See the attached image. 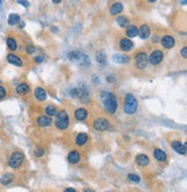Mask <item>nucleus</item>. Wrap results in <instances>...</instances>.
<instances>
[{"label":"nucleus","mask_w":187,"mask_h":192,"mask_svg":"<svg viewBox=\"0 0 187 192\" xmlns=\"http://www.w3.org/2000/svg\"><path fill=\"white\" fill-rule=\"evenodd\" d=\"M100 100H102V104L106 112H109L110 115L116 114L118 109L117 96L110 92H103L100 94Z\"/></svg>","instance_id":"1"},{"label":"nucleus","mask_w":187,"mask_h":192,"mask_svg":"<svg viewBox=\"0 0 187 192\" xmlns=\"http://www.w3.org/2000/svg\"><path fill=\"white\" fill-rule=\"evenodd\" d=\"M138 107H139V103H138L136 97L131 93H127L124 98V108H122L124 112L126 115H134L138 111Z\"/></svg>","instance_id":"2"},{"label":"nucleus","mask_w":187,"mask_h":192,"mask_svg":"<svg viewBox=\"0 0 187 192\" xmlns=\"http://www.w3.org/2000/svg\"><path fill=\"white\" fill-rule=\"evenodd\" d=\"M68 59L74 61V63H80L83 66L90 65V59L81 51H72V52H70L68 53Z\"/></svg>","instance_id":"3"},{"label":"nucleus","mask_w":187,"mask_h":192,"mask_svg":"<svg viewBox=\"0 0 187 192\" xmlns=\"http://www.w3.org/2000/svg\"><path fill=\"white\" fill-rule=\"evenodd\" d=\"M23 161H24V154L20 152V151H16L9 156L8 166L11 168H13V169H19L23 163Z\"/></svg>","instance_id":"4"},{"label":"nucleus","mask_w":187,"mask_h":192,"mask_svg":"<svg viewBox=\"0 0 187 192\" xmlns=\"http://www.w3.org/2000/svg\"><path fill=\"white\" fill-rule=\"evenodd\" d=\"M148 64V56L143 51H140L135 55V67L138 70H144Z\"/></svg>","instance_id":"5"},{"label":"nucleus","mask_w":187,"mask_h":192,"mask_svg":"<svg viewBox=\"0 0 187 192\" xmlns=\"http://www.w3.org/2000/svg\"><path fill=\"white\" fill-rule=\"evenodd\" d=\"M92 126H94L96 131H105L110 127V123L106 118L100 117L96 118L95 120L92 122Z\"/></svg>","instance_id":"6"},{"label":"nucleus","mask_w":187,"mask_h":192,"mask_svg":"<svg viewBox=\"0 0 187 192\" xmlns=\"http://www.w3.org/2000/svg\"><path fill=\"white\" fill-rule=\"evenodd\" d=\"M163 59H164V53L162 52L161 50H155L148 56V63H150L151 65L161 64Z\"/></svg>","instance_id":"7"},{"label":"nucleus","mask_w":187,"mask_h":192,"mask_svg":"<svg viewBox=\"0 0 187 192\" xmlns=\"http://www.w3.org/2000/svg\"><path fill=\"white\" fill-rule=\"evenodd\" d=\"M119 48L121 49L124 52H130L134 48V43L130 38L124 37V38H121L119 41Z\"/></svg>","instance_id":"8"},{"label":"nucleus","mask_w":187,"mask_h":192,"mask_svg":"<svg viewBox=\"0 0 187 192\" xmlns=\"http://www.w3.org/2000/svg\"><path fill=\"white\" fill-rule=\"evenodd\" d=\"M161 44L163 45V48L165 49H172L176 44V39L173 36L171 35H165L161 38Z\"/></svg>","instance_id":"9"},{"label":"nucleus","mask_w":187,"mask_h":192,"mask_svg":"<svg viewBox=\"0 0 187 192\" xmlns=\"http://www.w3.org/2000/svg\"><path fill=\"white\" fill-rule=\"evenodd\" d=\"M78 89V97L80 100L82 101L84 104H89L90 103V96H89V93L84 87L82 88H76Z\"/></svg>","instance_id":"10"},{"label":"nucleus","mask_w":187,"mask_h":192,"mask_svg":"<svg viewBox=\"0 0 187 192\" xmlns=\"http://www.w3.org/2000/svg\"><path fill=\"white\" fill-rule=\"evenodd\" d=\"M7 61H8L9 64H12L14 66H18V67H22V65H23L22 59L19 57L18 55H15V53H8L7 55Z\"/></svg>","instance_id":"11"},{"label":"nucleus","mask_w":187,"mask_h":192,"mask_svg":"<svg viewBox=\"0 0 187 192\" xmlns=\"http://www.w3.org/2000/svg\"><path fill=\"white\" fill-rule=\"evenodd\" d=\"M171 147L177 152L178 154H181V155H185L186 154V142L185 144H181L180 141H172L171 142Z\"/></svg>","instance_id":"12"},{"label":"nucleus","mask_w":187,"mask_h":192,"mask_svg":"<svg viewBox=\"0 0 187 192\" xmlns=\"http://www.w3.org/2000/svg\"><path fill=\"white\" fill-rule=\"evenodd\" d=\"M138 35L140 36V38L147 39L150 36V28L147 24H142V26L138 28Z\"/></svg>","instance_id":"13"},{"label":"nucleus","mask_w":187,"mask_h":192,"mask_svg":"<svg viewBox=\"0 0 187 192\" xmlns=\"http://www.w3.org/2000/svg\"><path fill=\"white\" fill-rule=\"evenodd\" d=\"M135 162L140 167H147L149 164V156L146 154H139L135 157Z\"/></svg>","instance_id":"14"},{"label":"nucleus","mask_w":187,"mask_h":192,"mask_svg":"<svg viewBox=\"0 0 187 192\" xmlns=\"http://www.w3.org/2000/svg\"><path fill=\"white\" fill-rule=\"evenodd\" d=\"M36 123H37V125L39 127H46V126H50L52 124V119L50 117H48V116H39L37 118Z\"/></svg>","instance_id":"15"},{"label":"nucleus","mask_w":187,"mask_h":192,"mask_svg":"<svg viewBox=\"0 0 187 192\" xmlns=\"http://www.w3.org/2000/svg\"><path fill=\"white\" fill-rule=\"evenodd\" d=\"M112 60L114 63H117V64H128L130 60H131V58L127 55H119V53H117V55H114L112 57Z\"/></svg>","instance_id":"16"},{"label":"nucleus","mask_w":187,"mask_h":192,"mask_svg":"<svg viewBox=\"0 0 187 192\" xmlns=\"http://www.w3.org/2000/svg\"><path fill=\"white\" fill-rule=\"evenodd\" d=\"M74 117L76 120H84L88 117V110L86 108H79L75 110Z\"/></svg>","instance_id":"17"},{"label":"nucleus","mask_w":187,"mask_h":192,"mask_svg":"<svg viewBox=\"0 0 187 192\" xmlns=\"http://www.w3.org/2000/svg\"><path fill=\"white\" fill-rule=\"evenodd\" d=\"M154 156H155V159H156L158 162H165L166 159H168V155H166V153L163 151V149H159V148H155L154 149Z\"/></svg>","instance_id":"18"},{"label":"nucleus","mask_w":187,"mask_h":192,"mask_svg":"<svg viewBox=\"0 0 187 192\" xmlns=\"http://www.w3.org/2000/svg\"><path fill=\"white\" fill-rule=\"evenodd\" d=\"M67 159H68L70 163H72V164H76V163H79L80 160H81V154L79 153V152H76V151H72V152H70Z\"/></svg>","instance_id":"19"},{"label":"nucleus","mask_w":187,"mask_h":192,"mask_svg":"<svg viewBox=\"0 0 187 192\" xmlns=\"http://www.w3.org/2000/svg\"><path fill=\"white\" fill-rule=\"evenodd\" d=\"M34 94H35L36 98L38 101H40V102H43V101L46 100V97H48V94H46V90L45 89H43L42 87H37L35 89V92H34Z\"/></svg>","instance_id":"20"},{"label":"nucleus","mask_w":187,"mask_h":192,"mask_svg":"<svg viewBox=\"0 0 187 192\" xmlns=\"http://www.w3.org/2000/svg\"><path fill=\"white\" fill-rule=\"evenodd\" d=\"M89 140L87 133H79L75 138V145L76 146H83V145L87 144V141Z\"/></svg>","instance_id":"21"},{"label":"nucleus","mask_w":187,"mask_h":192,"mask_svg":"<svg viewBox=\"0 0 187 192\" xmlns=\"http://www.w3.org/2000/svg\"><path fill=\"white\" fill-rule=\"evenodd\" d=\"M122 11H124V6H122L121 2H114V4L110 7V14H111V15L120 14Z\"/></svg>","instance_id":"22"},{"label":"nucleus","mask_w":187,"mask_h":192,"mask_svg":"<svg viewBox=\"0 0 187 192\" xmlns=\"http://www.w3.org/2000/svg\"><path fill=\"white\" fill-rule=\"evenodd\" d=\"M30 92V87H29V85L26 82H21L18 85V87H16V93L20 94V95H26L28 93Z\"/></svg>","instance_id":"23"},{"label":"nucleus","mask_w":187,"mask_h":192,"mask_svg":"<svg viewBox=\"0 0 187 192\" xmlns=\"http://www.w3.org/2000/svg\"><path fill=\"white\" fill-rule=\"evenodd\" d=\"M96 61L98 63V64H100V65H104L105 63H106V55H105L104 51H102V50H100V51H97L96 52Z\"/></svg>","instance_id":"24"},{"label":"nucleus","mask_w":187,"mask_h":192,"mask_svg":"<svg viewBox=\"0 0 187 192\" xmlns=\"http://www.w3.org/2000/svg\"><path fill=\"white\" fill-rule=\"evenodd\" d=\"M6 43H7V48H8L11 51H15V50L18 49V43H16L15 38L12 37V36L7 37V39H6Z\"/></svg>","instance_id":"25"},{"label":"nucleus","mask_w":187,"mask_h":192,"mask_svg":"<svg viewBox=\"0 0 187 192\" xmlns=\"http://www.w3.org/2000/svg\"><path fill=\"white\" fill-rule=\"evenodd\" d=\"M14 181V175L13 174H5L1 178H0V183L2 185H8Z\"/></svg>","instance_id":"26"},{"label":"nucleus","mask_w":187,"mask_h":192,"mask_svg":"<svg viewBox=\"0 0 187 192\" xmlns=\"http://www.w3.org/2000/svg\"><path fill=\"white\" fill-rule=\"evenodd\" d=\"M45 114H46V116L48 117H54V116H57V114H58V109H57L54 105H48L46 108H45Z\"/></svg>","instance_id":"27"},{"label":"nucleus","mask_w":187,"mask_h":192,"mask_svg":"<svg viewBox=\"0 0 187 192\" xmlns=\"http://www.w3.org/2000/svg\"><path fill=\"white\" fill-rule=\"evenodd\" d=\"M54 125H56V127L58 130L64 131V130H66V129L68 127V125H70V120H58V119H57L56 122H54Z\"/></svg>","instance_id":"28"},{"label":"nucleus","mask_w":187,"mask_h":192,"mask_svg":"<svg viewBox=\"0 0 187 192\" xmlns=\"http://www.w3.org/2000/svg\"><path fill=\"white\" fill-rule=\"evenodd\" d=\"M126 36L127 37H135L138 36V27L128 26L126 28Z\"/></svg>","instance_id":"29"},{"label":"nucleus","mask_w":187,"mask_h":192,"mask_svg":"<svg viewBox=\"0 0 187 192\" xmlns=\"http://www.w3.org/2000/svg\"><path fill=\"white\" fill-rule=\"evenodd\" d=\"M117 23L121 28H127L130 26V20L126 16H119V18H117Z\"/></svg>","instance_id":"30"},{"label":"nucleus","mask_w":187,"mask_h":192,"mask_svg":"<svg viewBox=\"0 0 187 192\" xmlns=\"http://www.w3.org/2000/svg\"><path fill=\"white\" fill-rule=\"evenodd\" d=\"M20 22V16L18 14H11L8 16V24L11 26H15Z\"/></svg>","instance_id":"31"},{"label":"nucleus","mask_w":187,"mask_h":192,"mask_svg":"<svg viewBox=\"0 0 187 192\" xmlns=\"http://www.w3.org/2000/svg\"><path fill=\"white\" fill-rule=\"evenodd\" d=\"M56 117L58 120H70V117H68V114L66 112V110H60V111H58V114H57Z\"/></svg>","instance_id":"32"},{"label":"nucleus","mask_w":187,"mask_h":192,"mask_svg":"<svg viewBox=\"0 0 187 192\" xmlns=\"http://www.w3.org/2000/svg\"><path fill=\"white\" fill-rule=\"evenodd\" d=\"M127 178H128V181L133 182V183H139L140 182V177L136 174H128L127 175Z\"/></svg>","instance_id":"33"},{"label":"nucleus","mask_w":187,"mask_h":192,"mask_svg":"<svg viewBox=\"0 0 187 192\" xmlns=\"http://www.w3.org/2000/svg\"><path fill=\"white\" fill-rule=\"evenodd\" d=\"M6 95H7V90H6V88L2 87V86H0V100L5 98Z\"/></svg>","instance_id":"34"},{"label":"nucleus","mask_w":187,"mask_h":192,"mask_svg":"<svg viewBox=\"0 0 187 192\" xmlns=\"http://www.w3.org/2000/svg\"><path fill=\"white\" fill-rule=\"evenodd\" d=\"M35 155H36V156H38V157L43 156V155H44V149H42V148H36V149H35Z\"/></svg>","instance_id":"35"},{"label":"nucleus","mask_w":187,"mask_h":192,"mask_svg":"<svg viewBox=\"0 0 187 192\" xmlns=\"http://www.w3.org/2000/svg\"><path fill=\"white\" fill-rule=\"evenodd\" d=\"M36 51L35 46H32V45H28L27 46V53H29V55H32V53Z\"/></svg>","instance_id":"36"},{"label":"nucleus","mask_w":187,"mask_h":192,"mask_svg":"<svg viewBox=\"0 0 187 192\" xmlns=\"http://www.w3.org/2000/svg\"><path fill=\"white\" fill-rule=\"evenodd\" d=\"M180 53H181V57L183 58H187V48L186 46H184V48L181 49Z\"/></svg>","instance_id":"37"},{"label":"nucleus","mask_w":187,"mask_h":192,"mask_svg":"<svg viewBox=\"0 0 187 192\" xmlns=\"http://www.w3.org/2000/svg\"><path fill=\"white\" fill-rule=\"evenodd\" d=\"M70 95L72 96V97H76V96H78V89H76V88L72 89V90H70Z\"/></svg>","instance_id":"38"},{"label":"nucleus","mask_w":187,"mask_h":192,"mask_svg":"<svg viewBox=\"0 0 187 192\" xmlns=\"http://www.w3.org/2000/svg\"><path fill=\"white\" fill-rule=\"evenodd\" d=\"M44 59H45V57H44V56H37V57H35V61H36V63H42Z\"/></svg>","instance_id":"39"},{"label":"nucleus","mask_w":187,"mask_h":192,"mask_svg":"<svg viewBox=\"0 0 187 192\" xmlns=\"http://www.w3.org/2000/svg\"><path fill=\"white\" fill-rule=\"evenodd\" d=\"M106 80H108L109 82H113V81H114V76L110 75V76H108V78H106Z\"/></svg>","instance_id":"40"},{"label":"nucleus","mask_w":187,"mask_h":192,"mask_svg":"<svg viewBox=\"0 0 187 192\" xmlns=\"http://www.w3.org/2000/svg\"><path fill=\"white\" fill-rule=\"evenodd\" d=\"M83 192H96V191L90 188H86V189H83Z\"/></svg>","instance_id":"41"},{"label":"nucleus","mask_w":187,"mask_h":192,"mask_svg":"<svg viewBox=\"0 0 187 192\" xmlns=\"http://www.w3.org/2000/svg\"><path fill=\"white\" fill-rule=\"evenodd\" d=\"M64 192H76L73 188H67Z\"/></svg>","instance_id":"42"},{"label":"nucleus","mask_w":187,"mask_h":192,"mask_svg":"<svg viewBox=\"0 0 187 192\" xmlns=\"http://www.w3.org/2000/svg\"><path fill=\"white\" fill-rule=\"evenodd\" d=\"M18 2H19V4H21V5H24L26 7H28V6H29V4H28V2H24V1H21V0H19Z\"/></svg>","instance_id":"43"},{"label":"nucleus","mask_w":187,"mask_h":192,"mask_svg":"<svg viewBox=\"0 0 187 192\" xmlns=\"http://www.w3.org/2000/svg\"><path fill=\"white\" fill-rule=\"evenodd\" d=\"M53 2H54V4H58V2H60V0H53Z\"/></svg>","instance_id":"44"},{"label":"nucleus","mask_w":187,"mask_h":192,"mask_svg":"<svg viewBox=\"0 0 187 192\" xmlns=\"http://www.w3.org/2000/svg\"><path fill=\"white\" fill-rule=\"evenodd\" d=\"M105 192H112V191H105Z\"/></svg>","instance_id":"45"}]
</instances>
